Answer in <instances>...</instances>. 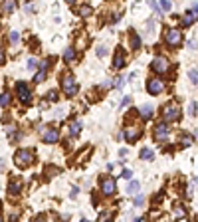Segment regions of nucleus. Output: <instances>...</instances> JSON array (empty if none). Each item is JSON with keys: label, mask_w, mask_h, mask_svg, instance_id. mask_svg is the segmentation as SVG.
I'll use <instances>...</instances> for the list:
<instances>
[{"label": "nucleus", "mask_w": 198, "mask_h": 222, "mask_svg": "<svg viewBox=\"0 0 198 222\" xmlns=\"http://www.w3.org/2000/svg\"><path fill=\"white\" fill-rule=\"evenodd\" d=\"M109 216H111V212H101V214H99V220H107Z\"/></svg>", "instance_id": "e433bc0d"}, {"label": "nucleus", "mask_w": 198, "mask_h": 222, "mask_svg": "<svg viewBox=\"0 0 198 222\" xmlns=\"http://www.w3.org/2000/svg\"><path fill=\"white\" fill-rule=\"evenodd\" d=\"M196 109H198V103H196V101H192V103H190V111H188L192 117L196 115Z\"/></svg>", "instance_id": "7c9ffc66"}, {"label": "nucleus", "mask_w": 198, "mask_h": 222, "mask_svg": "<svg viewBox=\"0 0 198 222\" xmlns=\"http://www.w3.org/2000/svg\"><path fill=\"white\" fill-rule=\"evenodd\" d=\"M2 10H4V14H12L16 10V0H4Z\"/></svg>", "instance_id": "2eb2a0df"}, {"label": "nucleus", "mask_w": 198, "mask_h": 222, "mask_svg": "<svg viewBox=\"0 0 198 222\" xmlns=\"http://www.w3.org/2000/svg\"><path fill=\"white\" fill-rule=\"evenodd\" d=\"M50 62H52V59H46V62L42 64L40 72L36 73V78H34V82H36V83H40V82H44V79H46V72H48V66H50Z\"/></svg>", "instance_id": "ddd939ff"}, {"label": "nucleus", "mask_w": 198, "mask_h": 222, "mask_svg": "<svg viewBox=\"0 0 198 222\" xmlns=\"http://www.w3.org/2000/svg\"><path fill=\"white\" fill-rule=\"evenodd\" d=\"M196 18H198V4H192V10H188V12L182 16L180 24H182V28H188V26H192L196 22Z\"/></svg>", "instance_id": "20e7f679"}, {"label": "nucleus", "mask_w": 198, "mask_h": 222, "mask_svg": "<svg viewBox=\"0 0 198 222\" xmlns=\"http://www.w3.org/2000/svg\"><path fill=\"white\" fill-rule=\"evenodd\" d=\"M127 66V62H125V54H123L121 50L115 54V59H113V68L115 69H121V68H125Z\"/></svg>", "instance_id": "4468645a"}, {"label": "nucleus", "mask_w": 198, "mask_h": 222, "mask_svg": "<svg viewBox=\"0 0 198 222\" xmlns=\"http://www.w3.org/2000/svg\"><path fill=\"white\" fill-rule=\"evenodd\" d=\"M105 54H107V48H105V46H99V48H97V56H99V58H103Z\"/></svg>", "instance_id": "72a5a7b5"}, {"label": "nucleus", "mask_w": 198, "mask_h": 222, "mask_svg": "<svg viewBox=\"0 0 198 222\" xmlns=\"http://www.w3.org/2000/svg\"><path fill=\"white\" fill-rule=\"evenodd\" d=\"M67 2H69V4H71V2H76V0H67Z\"/></svg>", "instance_id": "ea45409f"}, {"label": "nucleus", "mask_w": 198, "mask_h": 222, "mask_svg": "<svg viewBox=\"0 0 198 222\" xmlns=\"http://www.w3.org/2000/svg\"><path fill=\"white\" fill-rule=\"evenodd\" d=\"M16 91H18V97H20V101H22V103H30V101H32L30 87H28L24 82H18V83H16Z\"/></svg>", "instance_id": "423d86ee"}, {"label": "nucleus", "mask_w": 198, "mask_h": 222, "mask_svg": "<svg viewBox=\"0 0 198 222\" xmlns=\"http://www.w3.org/2000/svg\"><path fill=\"white\" fill-rule=\"evenodd\" d=\"M139 191H141V185H139L137 181H133V182H129V187H127V192H129V194H137Z\"/></svg>", "instance_id": "a211bd4d"}, {"label": "nucleus", "mask_w": 198, "mask_h": 222, "mask_svg": "<svg viewBox=\"0 0 198 222\" xmlns=\"http://www.w3.org/2000/svg\"><path fill=\"white\" fill-rule=\"evenodd\" d=\"M188 78H190V82L194 83V85H198V69H190V72H188Z\"/></svg>", "instance_id": "5701e85b"}, {"label": "nucleus", "mask_w": 198, "mask_h": 222, "mask_svg": "<svg viewBox=\"0 0 198 222\" xmlns=\"http://www.w3.org/2000/svg\"><path fill=\"white\" fill-rule=\"evenodd\" d=\"M164 40H167V46H173V48H178L182 44V32L176 30V28H170L167 32V36H164Z\"/></svg>", "instance_id": "f03ea898"}, {"label": "nucleus", "mask_w": 198, "mask_h": 222, "mask_svg": "<svg viewBox=\"0 0 198 222\" xmlns=\"http://www.w3.org/2000/svg\"><path fill=\"white\" fill-rule=\"evenodd\" d=\"M73 58H76V50H73V48H67V50L63 52V59L69 64V62H73Z\"/></svg>", "instance_id": "aec40b11"}, {"label": "nucleus", "mask_w": 198, "mask_h": 222, "mask_svg": "<svg viewBox=\"0 0 198 222\" xmlns=\"http://www.w3.org/2000/svg\"><path fill=\"white\" fill-rule=\"evenodd\" d=\"M123 83H125V79H123V78H121V75H119V78H117V82H115V85H117V87H121V85H123Z\"/></svg>", "instance_id": "4c0bfd02"}, {"label": "nucleus", "mask_w": 198, "mask_h": 222, "mask_svg": "<svg viewBox=\"0 0 198 222\" xmlns=\"http://www.w3.org/2000/svg\"><path fill=\"white\" fill-rule=\"evenodd\" d=\"M58 172H60V171H58L56 167H46V177H48V178L53 177V175H58Z\"/></svg>", "instance_id": "a878e982"}, {"label": "nucleus", "mask_w": 198, "mask_h": 222, "mask_svg": "<svg viewBox=\"0 0 198 222\" xmlns=\"http://www.w3.org/2000/svg\"><path fill=\"white\" fill-rule=\"evenodd\" d=\"M6 62V56H4V50H2V46H0V66Z\"/></svg>", "instance_id": "f704fd0d"}, {"label": "nucleus", "mask_w": 198, "mask_h": 222, "mask_svg": "<svg viewBox=\"0 0 198 222\" xmlns=\"http://www.w3.org/2000/svg\"><path fill=\"white\" fill-rule=\"evenodd\" d=\"M131 46H133V50H137V48L141 46V38H139L137 34H133V36H131Z\"/></svg>", "instance_id": "b1692460"}, {"label": "nucleus", "mask_w": 198, "mask_h": 222, "mask_svg": "<svg viewBox=\"0 0 198 222\" xmlns=\"http://www.w3.org/2000/svg\"><path fill=\"white\" fill-rule=\"evenodd\" d=\"M147 89H149V93H151V95H159V93H163L164 83L160 82L159 78H151V79L147 82Z\"/></svg>", "instance_id": "6e6552de"}, {"label": "nucleus", "mask_w": 198, "mask_h": 222, "mask_svg": "<svg viewBox=\"0 0 198 222\" xmlns=\"http://www.w3.org/2000/svg\"><path fill=\"white\" fill-rule=\"evenodd\" d=\"M48 101H58V93H56V91H48Z\"/></svg>", "instance_id": "473e14b6"}, {"label": "nucleus", "mask_w": 198, "mask_h": 222, "mask_svg": "<svg viewBox=\"0 0 198 222\" xmlns=\"http://www.w3.org/2000/svg\"><path fill=\"white\" fill-rule=\"evenodd\" d=\"M160 8H163L164 12H168V10L173 8V2H170V0H160Z\"/></svg>", "instance_id": "393cba45"}, {"label": "nucleus", "mask_w": 198, "mask_h": 222, "mask_svg": "<svg viewBox=\"0 0 198 222\" xmlns=\"http://www.w3.org/2000/svg\"><path fill=\"white\" fill-rule=\"evenodd\" d=\"M123 137L129 141V143H135V141L141 137V129L139 127H125L123 129Z\"/></svg>", "instance_id": "9d476101"}, {"label": "nucleus", "mask_w": 198, "mask_h": 222, "mask_svg": "<svg viewBox=\"0 0 198 222\" xmlns=\"http://www.w3.org/2000/svg\"><path fill=\"white\" fill-rule=\"evenodd\" d=\"M79 131H81V123H79V121L69 123V135H71V137H77Z\"/></svg>", "instance_id": "dca6fc26"}, {"label": "nucleus", "mask_w": 198, "mask_h": 222, "mask_svg": "<svg viewBox=\"0 0 198 222\" xmlns=\"http://www.w3.org/2000/svg\"><path fill=\"white\" fill-rule=\"evenodd\" d=\"M174 214L178 216V218H184V216H186V210L180 208V206H176V208H174Z\"/></svg>", "instance_id": "c85d7f7f"}, {"label": "nucleus", "mask_w": 198, "mask_h": 222, "mask_svg": "<svg viewBox=\"0 0 198 222\" xmlns=\"http://www.w3.org/2000/svg\"><path fill=\"white\" fill-rule=\"evenodd\" d=\"M8 103H10V95H8V93H2V95H0V105L6 107Z\"/></svg>", "instance_id": "bb28decb"}, {"label": "nucleus", "mask_w": 198, "mask_h": 222, "mask_svg": "<svg viewBox=\"0 0 198 222\" xmlns=\"http://www.w3.org/2000/svg\"><path fill=\"white\" fill-rule=\"evenodd\" d=\"M153 113H154V111H153V107H151V105H143V107H141V115L145 117V119L153 117Z\"/></svg>", "instance_id": "412c9836"}, {"label": "nucleus", "mask_w": 198, "mask_h": 222, "mask_svg": "<svg viewBox=\"0 0 198 222\" xmlns=\"http://www.w3.org/2000/svg\"><path fill=\"white\" fill-rule=\"evenodd\" d=\"M44 143H48V145H52V143H56L58 139H60V133H58V129H48V131L44 133Z\"/></svg>", "instance_id": "f8f14e48"}, {"label": "nucleus", "mask_w": 198, "mask_h": 222, "mask_svg": "<svg viewBox=\"0 0 198 222\" xmlns=\"http://www.w3.org/2000/svg\"><path fill=\"white\" fill-rule=\"evenodd\" d=\"M167 137H168V127L164 125V123H159V125L154 127V141L163 143V141H167Z\"/></svg>", "instance_id": "9b49d317"}, {"label": "nucleus", "mask_w": 198, "mask_h": 222, "mask_svg": "<svg viewBox=\"0 0 198 222\" xmlns=\"http://www.w3.org/2000/svg\"><path fill=\"white\" fill-rule=\"evenodd\" d=\"M36 66H38V59L30 58V59H28V68H30V69H36Z\"/></svg>", "instance_id": "2f4dec72"}, {"label": "nucleus", "mask_w": 198, "mask_h": 222, "mask_svg": "<svg viewBox=\"0 0 198 222\" xmlns=\"http://www.w3.org/2000/svg\"><path fill=\"white\" fill-rule=\"evenodd\" d=\"M62 87H63V93H66L67 97H71V95L77 93V85H76V79H73V75H66V78H63Z\"/></svg>", "instance_id": "7ed1b4c3"}, {"label": "nucleus", "mask_w": 198, "mask_h": 222, "mask_svg": "<svg viewBox=\"0 0 198 222\" xmlns=\"http://www.w3.org/2000/svg\"><path fill=\"white\" fill-rule=\"evenodd\" d=\"M121 175H123V178H131V175H133V172H131V171H127V169H125V171H123V172H121Z\"/></svg>", "instance_id": "58836bf2"}, {"label": "nucleus", "mask_w": 198, "mask_h": 222, "mask_svg": "<svg viewBox=\"0 0 198 222\" xmlns=\"http://www.w3.org/2000/svg\"><path fill=\"white\" fill-rule=\"evenodd\" d=\"M8 188H10V192H12V194H18L20 191H22V182H20V181H12L8 185Z\"/></svg>", "instance_id": "f3484780"}, {"label": "nucleus", "mask_w": 198, "mask_h": 222, "mask_svg": "<svg viewBox=\"0 0 198 222\" xmlns=\"http://www.w3.org/2000/svg\"><path fill=\"white\" fill-rule=\"evenodd\" d=\"M14 163H16V167H20V169H26V167H30L32 163H34V153H32L30 149H20V151H16Z\"/></svg>", "instance_id": "f257e3e1"}, {"label": "nucleus", "mask_w": 198, "mask_h": 222, "mask_svg": "<svg viewBox=\"0 0 198 222\" xmlns=\"http://www.w3.org/2000/svg\"><path fill=\"white\" fill-rule=\"evenodd\" d=\"M151 68H153V72H157V73H167L168 68H170V62L167 58H154Z\"/></svg>", "instance_id": "39448f33"}, {"label": "nucleus", "mask_w": 198, "mask_h": 222, "mask_svg": "<svg viewBox=\"0 0 198 222\" xmlns=\"http://www.w3.org/2000/svg\"><path fill=\"white\" fill-rule=\"evenodd\" d=\"M101 192L105 196H111L115 192V178L111 177H101Z\"/></svg>", "instance_id": "0eeeda50"}, {"label": "nucleus", "mask_w": 198, "mask_h": 222, "mask_svg": "<svg viewBox=\"0 0 198 222\" xmlns=\"http://www.w3.org/2000/svg\"><path fill=\"white\" fill-rule=\"evenodd\" d=\"M143 202H145V198H143V196H137V200H135V206H143Z\"/></svg>", "instance_id": "c9c22d12"}, {"label": "nucleus", "mask_w": 198, "mask_h": 222, "mask_svg": "<svg viewBox=\"0 0 198 222\" xmlns=\"http://www.w3.org/2000/svg\"><path fill=\"white\" fill-rule=\"evenodd\" d=\"M77 14L79 16H89V14H91V8H89V6H81L77 10Z\"/></svg>", "instance_id": "cd10ccee"}, {"label": "nucleus", "mask_w": 198, "mask_h": 222, "mask_svg": "<svg viewBox=\"0 0 198 222\" xmlns=\"http://www.w3.org/2000/svg\"><path fill=\"white\" fill-rule=\"evenodd\" d=\"M18 40H20V34H18V32H10V42H12V44H16Z\"/></svg>", "instance_id": "c756f323"}, {"label": "nucleus", "mask_w": 198, "mask_h": 222, "mask_svg": "<svg viewBox=\"0 0 198 222\" xmlns=\"http://www.w3.org/2000/svg\"><path fill=\"white\" fill-rule=\"evenodd\" d=\"M164 121H176V119L180 117V109H178V105H174V103H170V105H167L164 107Z\"/></svg>", "instance_id": "1a4fd4ad"}, {"label": "nucleus", "mask_w": 198, "mask_h": 222, "mask_svg": "<svg viewBox=\"0 0 198 222\" xmlns=\"http://www.w3.org/2000/svg\"><path fill=\"white\" fill-rule=\"evenodd\" d=\"M180 143H182V147H188V145H192V137L188 133H182L180 135Z\"/></svg>", "instance_id": "4be33fe9"}, {"label": "nucleus", "mask_w": 198, "mask_h": 222, "mask_svg": "<svg viewBox=\"0 0 198 222\" xmlns=\"http://www.w3.org/2000/svg\"><path fill=\"white\" fill-rule=\"evenodd\" d=\"M153 157H154V153L149 147H145V149H141V159H145V161H153Z\"/></svg>", "instance_id": "6ab92c4d"}]
</instances>
